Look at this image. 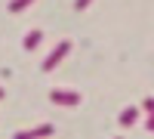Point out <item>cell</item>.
Returning <instances> with one entry per match:
<instances>
[{"label": "cell", "mask_w": 154, "mask_h": 139, "mask_svg": "<svg viewBox=\"0 0 154 139\" xmlns=\"http://www.w3.org/2000/svg\"><path fill=\"white\" fill-rule=\"evenodd\" d=\"M49 133H53V130L43 124V127H34V130H28V133H16L12 139H40V136H49Z\"/></svg>", "instance_id": "6da1fadb"}, {"label": "cell", "mask_w": 154, "mask_h": 139, "mask_svg": "<svg viewBox=\"0 0 154 139\" xmlns=\"http://www.w3.org/2000/svg\"><path fill=\"white\" fill-rule=\"evenodd\" d=\"M65 53H68V43H59V46H56V49H53V56H49V59H46V62H43V68H46V71H49V68H53V65H56V62H59V59H62V56H65Z\"/></svg>", "instance_id": "7a4b0ae2"}, {"label": "cell", "mask_w": 154, "mask_h": 139, "mask_svg": "<svg viewBox=\"0 0 154 139\" xmlns=\"http://www.w3.org/2000/svg\"><path fill=\"white\" fill-rule=\"evenodd\" d=\"M53 102H62V105H71V102H77V96H74V93H59V90H56V93H53Z\"/></svg>", "instance_id": "3957f363"}, {"label": "cell", "mask_w": 154, "mask_h": 139, "mask_svg": "<svg viewBox=\"0 0 154 139\" xmlns=\"http://www.w3.org/2000/svg\"><path fill=\"white\" fill-rule=\"evenodd\" d=\"M40 37H43V31H31L28 37H25V49H34L37 43H40Z\"/></svg>", "instance_id": "277c9868"}, {"label": "cell", "mask_w": 154, "mask_h": 139, "mask_svg": "<svg viewBox=\"0 0 154 139\" xmlns=\"http://www.w3.org/2000/svg\"><path fill=\"white\" fill-rule=\"evenodd\" d=\"M28 3H31V0H12V3H9V9H12V12H22Z\"/></svg>", "instance_id": "5b68a950"}, {"label": "cell", "mask_w": 154, "mask_h": 139, "mask_svg": "<svg viewBox=\"0 0 154 139\" xmlns=\"http://www.w3.org/2000/svg\"><path fill=\"white\" fill-rule=\"evenodd\" d=\"M86 3H89V0H77V9H83V6H86Z\"/></svg>", "instance_id": "8992f818"}, {"label": "cell", "mask_w": 154, "mask_h": 139, "mask_svg": "<svg viewBox=\"0 0 154 139\" xmlns=\"http://www.w3.org/2000/svg\"><path fill=\"white\" fill-rule=\"evenodd\" d=\"M0 99H3V90H0Z\"/></svg>", "instance_id": "52a82bcc"}]
</instances>
